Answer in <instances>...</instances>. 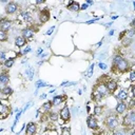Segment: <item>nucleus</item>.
I'll return each mask as SVG.
<instances>
[{"instance_id":"f257e3e1","label":"nucleus","mask_w":135,"mask_h":135,"mask_svg":"<svg viewBox=\"0 0 135 135\" xmlns=\"http://www.w3.org/2000/svg\"><path fill=\"white\" fill-rule=\"evenodd\" d=\"M134 124H135V111L134 109H131L122 118V127L126 130L130 131L134 129Z\"/></svg>"},{"instance_id":"f03ea898","label":"nucleus","mask_w":135,"mask_h":135,"mask_svg":"<svg viewBox=\"0 0 135 135\" xmlns=\"http://www.w3.org/2000/svg\"><path fill=\"white\" fill-rule=\"evenodd\" d=\"M103 123L107 127V129L110 130V131H114V130L118 129V127H119V118H118V115L117 114H110V115H108L104 118Z\"/></svg>"},{"instance_id":"7ed1b4c3","label":"nucleus","mask_w":135,"mask_h":135,"mask_svg":"<svg viewBox=\"0 0 135 135\" xmlns=\"http://www.w3.org/2000/svg\"><path fill=\"white\" fill-rule=\"evenodd\" d=\"M112 69H113V71H115L117 73L118 72L119 73H124V72H127V71H129L131 69V64H130L128 59L122 57L114 66H112Z\"/></svg>"},{"instance_id":"20e7f679","label":"nucleus","mask_w":135,"mask_h":135,"mask_svg":"<svg viewBox=\"0 0 135 135\" xmlns=\"http://www.w3.org/2000/svg\"><path fill=\"white\" fill-rule=\"evenodd\" d=\"M93 90H94V91H96L97 93H99L103 98L110 95V94H109V92H108V90H107V86H105V84H104V82H103V81H101V82H97V83L95 84V86H94V89H93Z\"/></svg>"},{"instance_id":"39448f33","label":"nucleus","mask_w":135,"mask_h":135,"mask_svg":"<svg viewBox=\"0 0 135 135\" xmlns=\"http://www.w3.org/2000/svg\"><path fill=\"white\" fill-rule=\"evenodd\" d=\"M35 33H36V31L34 30L33 26H26V27L22 28V31H21V36L27 41V40H31V39L35 36Z\"/></svg>"},{"instance_id":"423d86ee","label":"nucleus","mask_w":135,"mask_h":135,"mask_svg":"<svg viewBox=\"0 0 135 135\" xmlns=\"http://www.w3.org/2000/svg\"><path fill=\"white\" fill-rule=\"evenodd\" d=\"M104 84H105L107 90H108V92H109L110 95H113V94L117 91V89H118V82H117L116 80H114V79H109V80H107V81L104 82Z\"/></svg>"},{"instance_id":"0eeeda50","label":"nucleus","mask_w":135,"mask_h":135,"mask_svg":"<svg viewBox=\"0 0 135 135\" xmlns=\"http://www.w3.org/2000/svg\"><path fill=\"white\" fill-rule=\"evenodd\" d=\"M4 9H5L6 15H14V14H16V13L18 12L19 5H18V3L11 1V2H7V3H6Z\"/></svg>"},{"instance_id":"6e6552de","label":"nucleus","mask_w":135,"mask_h":135,"mask_svg":"<svg viewBox=\"0 0 135 135\" xmlns=\"http://www.w3.org/2000/svg\"><path fill=\"white\" fill-rule=\"evenodd\" d=\"M59 116L61 118V120L63 121H69L71 119V111L70 108L68 105H64L60 111H59Z\"/></svg>"},{"instance_id":"1a4fd4ad","label":"nucleus","mask_w":135,"mask_h":135,"mask_svg":"<svg viewBox=\"0 0 135 135\" xmlns=\"http://www.w3.org/2000/svg\"><path fill=\"white\" fill-rule=\"evenodd\" d=\"M127 110H129L127 102L126 101H118L116 107H115V114H117V115L124 114Z\"/></svg>"},{"instance_id":"9d476101","label":"nucleus","mask_w":135,"mask_h":135,"mask_svg":"<svg viewBox=\"0 0 135 135\" xmlns=\"http://www.w3.org/2000/svg\"><path fill=\"white\" fill-rule=\"evenodd\" d=\"M86 126L91 130H97L98 129V121L94 115H90L86 118Z\"/></svg>"},{"instance_id":"9b49d317","label":"nucleus","mask_w":135,"mask_h":135,"mask_svg":"<svg viewBox=\"0 0 135 135\" xmlns=\"http://www.w3.org/2000/svg\"><path fill=\"white\" fill-rule=\"evenodd\" d=\"M12 26H13V22H12L11 20H8V19H6V18L0 20V30H1V31L7 33V32L12 28Z\"/></svg>"},{"instance_id":"f8f14e48","label":"nucleus","mask_w":135,"mask_h":135,"mask_svg":"<svg viewBox=\"0 0 135 135\" xmlns=\"http://www.w3.org/2000/svg\"><path fill=\"white\" fill-rule=\"evenodd\" d=\"M129 90H126V89H121L118 91V93L115 95V98L118 100V101H126L129 99Z\"/></svg>"},{"instance_id":"ddd939ff","label":"nucleus","mask_w":135,"mask_h":135,"mask_svg":"<svg viewBox=\"0 0 135 135\" xmlns=\"http://www.w3.org/2000/svg\"><path fill=\"white\" fill-rule=\"evenodd\" d=\"M25 134L26 135H35L36 132H37V123L36 122H28L26 126H25Z\"/></svg>"},{"instance_id":"4468645a","label":"nucleus","mask_w":135,"mask_h":135,"mask_svg":"<svg viewBox=\"0 0 135 135\" xmlns=\"http://www.w3.org/2000/svg\"><path fill=\"white\" fill-rule=\"evenodd\" d=\"M38 19H39V21L41 23L47 22L49 19H50V13H49V11L47 9H41L39 12V14H38Z\"/></svg>"},{"instance_id":"2eb2a0df","label":"nucleus","mask_w":135,"mask_h":135,"mask_svg":"<svg viewBox=\"0 0 135 135\" xmlns=\"http://www.w3.org/2000/svg\"><path fill=\"white\" fill-rule=\"evenodd\" d=\"M19 18H20V19H21L23 22H25V23H30V22H33V16H32V14H31L30 12H27V11H25V12H22V13L20 14Z\"/></svg>"},{"instance_id":"dca6fc26","label":"nucleus","mask_w":135,"mask_h":135,"mask_svg":"<svg viewBox=\"0 0 135 135\" xmlns=\"http://www.w3.org/2000/svg\"><path fill=\"white\" fill-rule=\"evenodd\" d=\"M9 82V75L6 71H2L0 72V83L4 84V85H7Z\"/></svg>"},{"instance_id":"f3484780","label":"nucleus","mask_w":135,"mask_h":135,"mask_svg":"<svg viewBox=\"0 0 135 135\" xmlns=\"http://www.w3.org/2000/svg\"><path fill=\"white\" fill-rule=\"evenodd\" d=\"M66 7L71 12H78V11H80V4L78 2H75V1H70L68 3Z\"/></svg>"},{"instance_id":"a211bd4d","label":"nucleus","mask_w":135,"mask_h":135,"mask_svg":"<svg viewBox=\"0 0 135 135\" xmlns=\"http://www.w3.org/2000/svg\"><path fill=\"white\" fill-rule=\"evenodd\" d=\"M14 42H15V45H16V46H18V47H22V46L25 45L26 40H25L21 35H19V36H16V37H15Z\"/></svg>"},{"instance_id":"6ab92c4d","label":"nucleus","mask_w":135,"mask_h":135,"mask_svg":"<svg viewBox=\"0 0 135 135\" xmlns=\"http://www.w3.org/2000/svg\"><path fill=\"white\" fill-rule=\"evenodd\" d=\"M65 96L64 95H56L53 99H52V103H53V105H59V104H61L64 100H65Z\"/></svg>"},{"instance_id":"aec40b11","label":"nucleus","mask_w":135,"mask_h":135,"mask_svg":"<svg viewBox=\"0 0 135 135\" xmlns=\"http://www.w3.org/2000/svg\"><path fill=\"white\" fill-rule=\"evenodd\" d=\"M9 115V109L6 104H3L2 102H0V116L2 117H5Z\"/></svg>"},{"instance_id":"412c9836","label":"nucleus","mask_w":135,"mask_h":135,"mask_svg":"<svg viewBox=\"0 0 135 135\" xmlns=\"http://www.w3.org/2000/svg\"><path fill=\"white\" fill-rule=\"evenodd\" d=\"M13 89L7 84V85H4L3 88H2V90H1V94L3 95V96H11L12 94H13Z\"/></svg>"},{"instance_id":"4be33fe9","label":"nucleus","mask_w":135,"mask_h":135,"mask_svg":"<svg viewBox=\"0 0 135 135\" xmlns=\"http://www.w3.org/2000/svg\"><path fill=\"white\" fill-rule=\"evenodd\" d=\"M52 108H53L52 101H45L42 104V107H41V111H43V112H51Z\"/></svg>"},{"instance_id":"5701e85b","label":"nucleus","mask_w":135,"mask_h":135,"mask_svg":"<svg viewBox=\"0 0 135 135\" xmlns=\"http://www.w3.org/2000/svg\"><path fill=\"white\" fill-rule=\"evenodd\" d=\"M34 74H35V69H34V68L30 66V68H27V69L25 70V75L27 76L28 80H33V76H34Z\"/></svg>"},{"instance_id":"b1692460","label":"nucleus","mask_w":135,"mask_h":135,"mask_svg":"<svg viewBox=\"0 0 135 135\" xmlns=\"http://www.w3.org/2000/svg\"><path fill=\"white\" fill-rule=\"evenodd\" d=\"M102 112H103V108H102L101 105H95V107H94L93 113H94V116H95V117H96V116H101Z\"/></svg>"},{"instance_id":"393cba45","label":"nucleus","mask_w":135,"mask_h":135,"mask_svg":"<svg viewBox=\"0 0 135 135\" xmlns=\"http://www.w3.org/2000/svg\"><path fill=\"white\" fill-rule=\"evenodd\" d=\"M14 63H15V59H14V58H7L5 61H3V65H4V68H6V69L12 68V66L14 65Z\"/></svg>"},{"instance_id":"a878e982","label":"nucleus","mask_w":135,"mask_h":135,"mask_svg":"<svg viewBox=\"0 0 135 135\" xmlns=\"http://www.w3.org/2000/svg\"><path fill=\"white\" fill-rule=\"evenodd\" d=\"M92 99H93L94 101H96V102H99V101H101V100L103 99V97H102L99 93H97L96 91L93 90V93H92Z\"/></svg>"},{"instance_id":"bb28decb","label":"nucleus","mask_w":135,"mask_h":135,"mask_svg":"<svg viewBox=\"0 0 135 135\" xmlns=\"http://www.w3.org/2000/svg\"><path fill=\"white\" fill-rule=\"evenodd\" d=\"M128 133H129L128 130H126L124 128H121V129H116V130H114L113 135H128Z\"/></svg>"},{"instance_id":"cd10ccee","label":"nucleus","mask_w":135,"mask_h":135,"mask_svg":"<svg viewBox=\"0 0 135 135\" xmlns=\"http://www.w3.org/2000/svg\"><path fill=\"white\" fill-rule=\"evenodd\" d=\"M35 86H36V89L38 90V89H40V88L50 86V84H47L46 82H44V81H42V80H37V81L35 82Z\"/></svg>"},{"instance_id":"c85d7f7f","label":"nucleus","mask_w":135,"mask_h":135,"mask_svg":"<svg viewBox=\"0 0 135 135\" xmlns=\"http://www.w3.org/2000/svg\"><path fill=\"white\" fill-rule=\"evenodd\" d=\"M94 66H95L94 63H92V64L89 66V69H88V71H86V73H85V75H86L88 78H91V77L93 76V73H94Z\"/></svg>"},{"instance_id":"c756f323","label":"nucleus","mask_w":135,"mask_h":135,"mask_svg":"<svg viewBox=\"0 0 135 135\" xmlns=\"http://www.w3.org/2000/svg\"><path fill=\"white\" fill-rule=\"evenodd\" d=\"M121 58H122V56H121L120 54H115V55L113 56V58H112V66H114Z\"/></svg>"},{"instance_id":"7c9ffc66","label":"nucleus","mask_w":135,"mask_h":135,"mask_svg":"<svg viewBox=\"0 0 135 135\" xmlns=\"http://www.w3.org/2000/svg\"><path fill=\"white\" fill-rule=\"evenodd\" d=\"M7 38H8L7 33H6V32H3V31H1V30H0V41H1V42L6 41V40H7Z\"/></svg>"},{"instance_id":"2f4dec72","label":"nucleus","mask_w":135,"mask_h":135,"mask_svg":"<svg viewBox=\"0 0 135 135\" xmlns=\"http://www.w3.org/2000/svg\"><path fill=\"white\" fill-rule=\"evenodd\" d=\"M49 118L51 121H56L58 119V114L54 112H49Z\"/></svg>"},{"instance_id":"473e14b6","label":"nucleus","mask_w":135,"mask_h":135,"mask_svg":"<svg viewBox=\"0 0 135 135\" xmlns=\"http://www.w3.org/2000/svg\"><path fill=\"white\" fill-rule=\"evenodd\" d=\"M126 37H127V38H129V39H132V40H133V37H134V28H133V27L127 32Z\"/></svg>"},{"instance_id":"72a5a7b5","label":"nucleus","mask_w":135,"mask_h":135,"mask_svg":"<svg viewBox=\"0 0 135 135\" xmlns=\"http://www.w3.org/2000/svg\"><path fill=\"white\" fill-rule=\"evenodd\" d=\"M31 51H32V47H31L30 45H26V46L21 51V53H20V54H21V55H26V54H28Z\"/></svg>"},{"instance_id":"f704fd0d","label":"nucleus","mask_w":135,"mask_h":135,"mask_svg":"<svg viewBox=\"0 0 135 135\" xmlns=\"http://www.w3.org/2000/svg\"><path fill=\"white\" fill-rule=\"evenodd\" d=\"M74 84H76V82H71V81H63V82L60 84V86L64 88V86H70V85H74Z\"/></svg>"},{"instance_id":"c9c22d12","label":"nucleus","mask_w":135,"mask_h":135,"mask_svg":"<svg viewBox=\"0 0 135 135\" xmlns=\"http://www.w3.org/2000/svg\"><path fill=\"white\" fill-rule=\"evenodd\" d=\"M7 58H6V53L2 50H0V60L1 61H5Z\"/></svg>"},{"instance_id":"e433bc0d","label":"nucleus","mask_w":135,"mask_h":135,"mask_svg":"<svg viewBox=\"0 0 135 135\" xmlns=\"http://www.w3.org/2000/svg\"><path fill=\"white\" fill-rule=\"evenodd\" d=\"M129 79H130V81H131V82H134V81H135V72H134L133 70H131V72H130Z\"/></svg>"},{"instance_id":"4c0bfd02","label":"nucleus","mask_w":135,"mask_h":135,"mask_svg":"<svg viewBox=\"0 0 135 135\" xmlns=\"http://www.w3.org/2000/svg\"><path fill=\"white\" fill-rule=\"evenodd\" d=\"M98 66H99V69L102 70V71H104V70L108 69V65H107L104 62H99V63H98Z\"/></svg>"},{"instance_id":"58836bf2","label":"nucleus","mask_w":135,"mask_h":135,"mask_svg":"<svg viewBox=\"0 0 135 135\" xmlns=\"http://www.w3.org/2000/svg\"><path fill=\"white\" fill-rule=\"evenodd\" d=\"M54 30H55V25H53L51 28H49L47 31H46V33H45V35H47V36H51L52 34H53V32H54Z\"/></svg>"},{"instance_id":"ea45409f","label":"nucleus","mask_w":135,"mask_h":135,"mask_svg":"<svg viewBox=\"0 0 135 135\" xmlns=\"http://www.w3.org/2000/svg\"><path fill=\"white\" fill-rule=\"evenodd\" d=\"M31 105H32V102H31V101H28V102H27V103L24 105V108L21 110V111H22V114H23V113H24V112H25V111H26V110H27V109H28Z\"/></svg>"},{"instance_id":"a19ab883","label":"nucleus","mask_w":135,"mask_h":135,"mask_svg":"<svg viewBox=\"0 0 135 135\" xmlns=\"http://www.w3.org/2000/svg\"><path fill=\"white\" fill-rule=\"evenodd\" d=\"M42 54H43V49L40 46V47H38V49H37V52H36V56H38V57H39V56H40V55H42Z\"/></svg>"},{"instance_id":"79ce46f5","label":"nucleus","mask_w":135,"mask_h":135,"mask_svg":"<svg viewBox=\"0 0 135 135\" xmlns=\"http://www.w3.org/2000/svg\"><path fill=\"white\" fill-rule=\"evenodd\" d=\"M99 19H100V17H96V18H94V19H92V20H89V21H86V24H92V23H94V22L98 21Z\"/></svg>"},{"instance_id":"37998d69","label":"nucleus","mask_w":135,"mask_h":135,"mask_svg":"<svg viewBox=\"0 0 135 135\" xmlns=\"http://www.w3.org/2000/svg\"><path fill=\"white\" fill-rule=\"evenodd\" d=\"M88 6H89V5H88L86 3H83L82 5H80V11H85V9L88 8Z\"/></svg>"},{"instance_id":"c03bdc74","label":"nucleus","mask_w":135,"mask_h":135,"mask_svg":"<svg viewBox=\"0 0 135 135\" xmlns=\"http://www.w3.org/2000/svg\"><path fill=\"white\" fill-rule=\"evenodd\" d=\"M46 96H47V95L44 93V94H41V95L39 96V98H40V99H45V98H46Z\"/></svg>"},{"instance_id":"a18cd8bd","label":"nucleus","mask_w":135,"mask_h":135,"mask_svg":"<svg viewBox=\"0 0 135 135\" xmlns=\"http://www.w3.org/2000/svg\"><path fill=\"white\" fill-rule=\"evenodd\" d=\"M128 135H135V132H134V129H132V130H130V131H129V133H128Z\"/></svg>"},{"instance_id":"49530a36","label":"nucleus","mask_w":135,"mask_h":135,"mask_svg":"<svg viewBox=\"0 0 135 135\" xmlns=\"http://www.w3.org/2000/svg\"><path fill=\"white\" fill-rule=\"evenodd\" d=\"M85 3H86L88 5H93V4H94V2H93L92 0H88V1L85 2Z\"/></svg>"},{"instance_id":"de8ad7c7","label":"nucleus","mask_w":135,"mask_h":135,"mask_svg":"<svg viewBox=\"0 0 135 135\" xmlns=\"http://www.w3.org/2000/svg\"><path fill=\"white\" fill-rule=\"evenodd\" d=\"M113 35H114V30H111L109 32V36H113Z\"/></svg>"},{"instance_id":"09e8293b","label":"nucleus","mask_w":135,"mask_h":135,"mask_svg":"<svg viewBox=\"0 0 135 135\" xmlns=\"http://www.w3.org/2000/svg\"><path fill=\"white\" fill-rule=\"evenodd\" d=\"M46 56H47V54H46V53H44V54H42V55H40L39 57H40V58L42 59V58H44V57H46Z\"/></svg>"},{"instance_id":"8fccbe9b","label":"nucleus","mask_w":135,"mask_h":135,"mask_svg":"<svg viewBox=\"0 0 135 135\" xmlns=\"http://www.w3.org/2000/svg\"><path fill=\"white\" fill-rule=\"evenodd\" d=\"M43 2H44L43 0H39V1H36L35 3H36V4H41V3H43Z\"/></svg>"},{"instance_id":"3c124183","label":"nucleus","mask_w":135,"mask_h":135,"mask_svg":"<svg viewBox=\"0 0 135 135\" xmlns=\"http://www.w3.org/2000/svg\"><path fill=\"white\" fill-rule=\"evenodd\" d=\"M117 18H118V16H117V15H114V16H112V17H111V19H112V20H115V19H117Z\"/></svg>"},{"instance_id":"603ef678","label":"nucleus","mask_w":135,"mask_h":135,"mask_svg":"<svg viewBox=\"0 0 135 135\" xmlns=\"http://www.w3.org/2000/svg\"><path fill=\"white\" fill-rule=\"evenodd\" d=\"M111 25H112V22H110V23H107V24H105V27H110Z\"/></svg>"},{"instance_id":"864d4df0","label":"nucleus","mask_w":135,"mask_h":135,"mask_svg":"<svg viewBox=\"0 0 135 135\" xmlns=\"http://www.w3.org/2000/svg\"><path fill=\"white\" fill-rule=\"evenodd\" d=\"M102 41H103V40H101V41H99V42L97 43V46H100V45H102Z\"/></svg>"},{"instance_id":"5fc2aeb1","label":"nucleus","mask_w":135,"mask_h":135,"mask_svg":"<svg viewBox=\"0 0 135 135\" xmlns=\"http://www.w3.org/2000/svg\"><path fill=\"white\" fill-rule=\"evenodd\" d=\"M82 94V90H78V95H81Z\"/></svg>"},{"instance_id":"6e6d98bb","label":"nucleus","mask_w":135,"mask_h":135,"mask_svg":"<svg viewBox=\"0 0 135 135\" xmlns=\"http://www.w3.org/2000/svg\"><path fill=\"white\" fill-rule=\"evenodd\" d=\"M1 2H2V3H7V1H6V0H1Z\"/></svg>"},{"instance_id":"4d7b16f0","label":"nucleus","mask_w":135,"mask_h":135,"mask_svg":"<svg viewBox=\"0 0 135 135\" xmlns=\"http://www.w3.org/2000/svg\"><path fill=\"white\" fill-rule=\"evenodd\" d=\"M82 135H85V132H82Z\"/></svg>"},{"instance_id":"13d9d810","label":"nucleus","mask_w":135,"mask_h":135,"mask_svg":"<svg viewBox=\"0 0 135 135\" xmlns=\"http://www.w3.org/2000/svg\"><path fill=\"white\" fill-rule=\"evenodd\" d=\"M1 90H2V89H1V86H0V94H1Z\"/></svg>"}]
</instances>
